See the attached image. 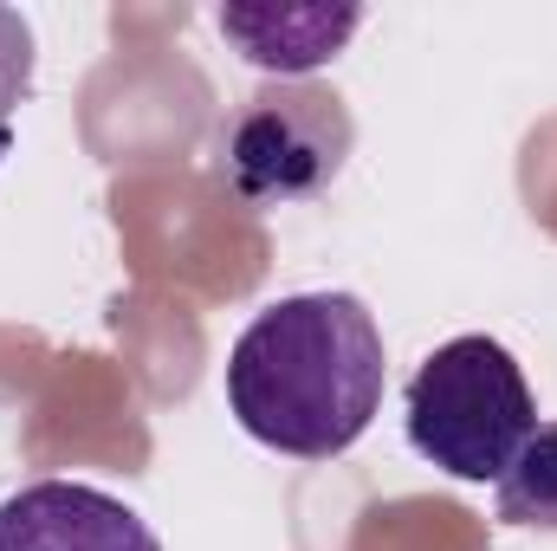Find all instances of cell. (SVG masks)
Returning <instances> with one entry per match:
<instances>
[{
	"label": "cell",
	"mask_w": 557,
	"mask_h": 551,
	"mask_svg": "<svg viewBox=\"0 0 557 551\" xmlns=\"http://www.w3.org/2000/svg\"><path fill=\"white\" fill-rule=\"evenodd\" d=\"M350 143H357L350 105L331 85L273 78L227 111L214 137V175L247 208H285L324 195L344 175Z\"/></svg>",
	"instance_id": "obj_3"
},
{
	"label": "cell",
	"mask_w": 557,
	"mask_h": 551,
	"mask_svg": "<svg viewBox=\"0 0 557 551\" xmlns=\"http://www.w3.org/2000/svg\"><path fill=\"white\" fill-rule=\"evenodd\" d=\"M0 551H162V539L85 480H33L0 506Z\"/></svg>",
	"instance_id": "obj_4"
},
{
	"label": "cell",
	"mask_w": 557,
	"mask_h": 551,
	"mask_svg": "<svg viewBox=\"0 0 557 551\" xmlns=\"http://www.w3.org/2000/svg\"><path fill=\"white\" fill-rule=\"evenodd\" d=\"M499 519L557 532V421H539L532 441L519 448V461L499 474Z\"/></svg>",
	"instance_id": "obj_6"
},
{
	"label": "cell",
	"mask_w": 557,
	"mask_h": 551,
	"mask_svg": "<svg viewBox=\"0 0 557 551\" xmlns=\"http://www.w3.org/2000/svg\"><path fill=\"white\" fill-rule=\"evenodd\" d=\"M214 26L240 46L247 65L273 72V78H305L318 65H331L350 33L363 26V7H221Z\"/></svg>",
	"instance_id": "obj_5"
},
{
	"label": "cell",
	"mask_w": 557,
	"mask_h": 551,
	"mask_svg": "<svg viewBox=\"0 0 557 551\" xmlns=\"http://www.w3.org/2000/svg\"><path fill=\"white\" fill-rule=\"evenodd\" d=\"M403 421H409V448L428 467L454 480H499L532 441L539 403L519 357L499 338L467 331V338H447L409 377Z\"/></svg>",
	"instance_id": "obj_2"
},
{
	"label": "cell",
	"mask_w": 557,
	"mask_h": 551,
	"mask_svg": "<svg viewBox=\"0 0 557 551\" xmlns=\"http://www.w3.org/2000/svg\"><path fill=\"white\" fill-rule=\"evenodd\" d=\"M234 421L292 461H337L383 409V331L357 292L267 305L227 351Z\"/></svg>",
	"instance_id": "obj_1"
}]
</instances>
